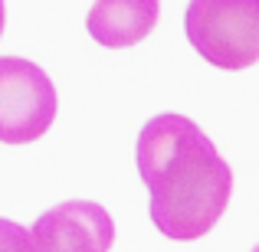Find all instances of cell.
I'll list each match as a JSON object with an SVG mask.
<instances>
[{"instance_id":"cell-7","label":"cell","mask_w":259,"mask_h":252,"mask_svg":"<svg viewBox=\"0 0 259 252\" xmlns=\"http://www.w3.org/2000/svg\"><path fill=\"white\" fill-rule=\"evenodd\" d=\"M4 20H7V7L0 4V36H4Z\"/></svg>"},{"instance_id":"cell-5","label":"cell","mask_w":259,"mask_h":252,"mask_svg":"<svg viewBox=\"0 0 259 252\" xmlns=\"http://www.w3.org/2000/svg\"><path fill=\"white\" fill-rule=\"evenodd\" d=\"M158 13V0H99L85 17V30L105 49H128L154 30Z\"/></svg>"},{"instance_id":"cell-1","label":"cell","mask_w":259,"mask_h":252,"mask_svg":"<svg viewBox=\"0 0 259 252\" xmlns=\"http://www.w3.org/2000/svg\"><path fill=\"white\" fill-rule=\"evenodd\" d=\"M138 177L151 193L148 213L161 236L194 242L227 213L233 170L217 144L184 115H154L135 147Z\"/></svg>"},{"instance_id":"cell-6","label":"cell","mask_w":259,"mask_h":252,"mask_svg":"<svg viewBox=\"0 0 259 252\" xmlns=\"http://www.w3.org/2000/svg\"><path fill=\"white\" fill-rule=\"evenodd\" d=\"M0 252H36L30 229H23L13 220H0Z\"/></svg>"},{"instance_id":"cell-3","label":"cell","mask_w":259,"mask_h":252,"mask_svg":"<svg viewBox=\"0 0 259 252\" xmlns=\"http://www.w3.org/2000/svg\"><path fill=\"white\" fill-rule=\"evenodd\" d=\"M56 88L36 63L0 56V141L33 144L56 121Z\"/></svg>"},{"instance_id":"cell-4","label":"cell","mask_w":259,"mask_h":252,"mask_svg":"<svg viewBox=\"0 0 259 252\" xmlns=\"http://www.w3.org/2000/svg\"><path fill=\"white\" fill-rule=\"evenodd\" d=\"M30 239L36 252H112L115 223L102 203L66 200L36 216Z\"/></svg>"},{"instance_id":"cell-2","label":"cell","mask_w":259,"mask_h":252,"mask_svg":"<svg viewBox=\"0 0 259 252\" xmlns=\"http://www.w3.org/2000/svg\"><path fill=\"white\" fill-rule=\"evenodd\" d=\"M187 39L210 66L240 72L259 59V4L194 0L184 13Z\"/></svg>"}]
</instances>
